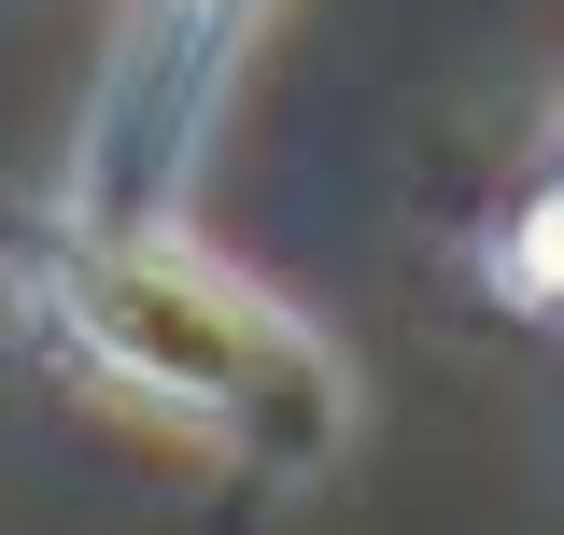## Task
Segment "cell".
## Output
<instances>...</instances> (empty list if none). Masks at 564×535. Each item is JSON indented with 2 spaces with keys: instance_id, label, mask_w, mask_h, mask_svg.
<instances>
[{
  "instance_id": "cell-1",
  "label": "cell",
  "mask_w": 564,
  "mask_h": 535,
  "mask_svg": "<svg viewBox=\"0 0 564 535\" xmlns=\"http://www.w3.org/2000/svg\"><path fill=\"white\" fill-rule=\"evenodd\" d=\"M43 310L70 325V352H85L99 381L184 408V423L269 451V466H325V451H339V352L296 325L269 282L184 254V240H155V226L57 254Z\"/></svg>"
}]
</instances>
